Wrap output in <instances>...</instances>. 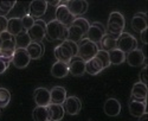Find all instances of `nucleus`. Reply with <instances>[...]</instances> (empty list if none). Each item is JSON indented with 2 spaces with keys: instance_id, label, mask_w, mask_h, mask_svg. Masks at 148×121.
<instances>
[{
  "instance_id": "e433bc0d",
  "label": "nucleus",
  "mask_w": 148,
  "mask_h": 121,
  "mask_svg": "<svg viewBox=\"0 0 148 121\" xmlns=\"http://www.w3.org/2000/svg\"><path fill=\"white\" fill-rule=\"evenodd\" d=\"M21 23H23V28H24V31H29L34 24V19L27 13L24 17H21Z\"/></svg>"
},
{
  "instance_id": "9b49d317",
  "label": "nucleus",
  "mask_w": 148,
  "mask_h": 121,
  "mask_svg": "<svg viewBox=\"0 0 148 121\" xmlns=\"http://www.w3.org/2000/svg\"><path fill=\"white\" fill-rule=\"evenodd\" d=\"M47 10V1L45 0H34V1L30 3L29 6V14L34 19V18H40L46 13Z\"/></svg>"
},
{
  "instance_id": "f257e3e1",
  "label": "nucleus",
  "mask_w": 148,
  "mask_h": 121,
  "mask_svg": "<svg viewBox=\"0 0 148 121\" xmlns=\"http://www.w3.org/2000/svg\"><path fill=\"white\" fill-rule=\"evenodd\" d=\"M45 37L50 42H56V41L64 42L68 39V28L64 26L63 24H60L59 21H57L56 19L51 20L46 24Z\"/></svg>"
},
{
  "instance_id": "c756f323",
  "label": "nucleus",
  "mask_w": 148,
  "mask_h": 121,
  "mask_svg": "<svg viewBox=\"0 0 148 121\" xmlns=\"http://www.w3.org/2000/svg\"><path fill=\"white\" fill-rule=\"evenodd\" d=\"M14 41H16V46L17 49H26V47L31 44V38L27 33V31H23L21 33L17 34L14 37Z\"/></svg>"
},
{
  "instance_id": "f8f14e48",
  "label": "nucleus",
  "mask_w": 148,
  "mask_h": 121,
  "mask_svg": "<svg viewBox=\"0 0 148 121\" xmlns=\"http://www.w3.org/2000/svg\"><path fill=\"white\" fill-rule=\"evenodd\" d=\"M68 67L69 74H71L72 76H82L85 74V62L79 56L72 57L68 63Z\"/></svg>"
},
{
  "instance_id": "f03ea898",
  "label": "nucleus",
  "mask_w": 148,
  "mask_h": 121,
  "mask_svg": "<svg viewBox=\"0 0 148 121\" xmlns=\"http://www.w3.org/2000/svg\"><path fill=\"white\" fill-rule=\"evenodd\" d=\"M125 26H126V19L123 17V14L120 13V12H112L108 18L106 31L109 34L119 37L125 30Z\"/></svg>"
},
{
  "instance_id": "a211bd4d",
  "label": "nucleus",
  "mask_w": 148,
  "mask_h": 121,
  "mask_svg": "<svg viewBox=\"0 0 148 121\" xmlns=\"http://www.w3.org/2000/svg\"><path fill=\"white\" fill-rule=\"evenodd\" d=\"M121 103L116 99H108L104 102L103 106V111L108 116H117L121 113Z\"/></svg>"
},
{
  "instance_id": "6ab92c4d",
  "label": "nucleus",
  "mask_w": 148,
  "mask_h": 121,
  "mask_svg": "<svg viewBox=\"0 0 148 121\" xmlns=\"http://www.w3.org/2000/svg\"><path fill=\"white\" fill-rule=\"evenodd\" d=\"M128 109L132 116L134 118H140L145 113H147V102H141V101H135L130 100L128 103Z\"/></svg>"
},
{
  "instance_id": "aec40b11",
  "label": "nucleus",
  "mask_w": 148,
  "mask_h": 121,
  "mask_svg": "<svg viewBox=\"0 0 148 121\" xmlns=\"http://www.w3.org/2000/svg\"><path fill=\"white\" fill-rule=\"evenodd\" d=\"M0 42H1V44H0V56L5 58H12L14 51L17 50L14 38L8 41H0Z\"/></svg>"
},
{
  "instance_id": "2f4dec72",
  "label": "nucleus",
  "mask_w": 148,
  "mask_h": 121,
  "mask_svg": "<svg viewBox=\"0 0 148 121\" xmlns=\"http://www.w3.org/2000/svg\"><path fill=\"white\" fill-rule=\"evenodd\" d=\"M16 4V1H0V17H6Z\"/></svg>"
},
{
  "instance_id": "a18cd8bd",
  "label": "nucleus",
  "mask_w": 148,
  "mask_h": 121,
  "mask_svg": "<svg viewBox=\"0 0 148 121\" xmlns=\"http://www.w3.org/2000/svg\"><path fill=\"white\" fill-rule=\"evenodd\" d=\"M0 44H1V42H0Z\"/></svg>"
},
{
  "instance_id": "58836bf2",
  "label": "nucleus",
  "mask_w": 148,
  "mask_h": 121,
  "mask_svg": "<svg viewBox=\"0 0 148 121\" xmlns=\"http://www.w3.org/2000/svg\"><path fill=\"white\" fill-rule=\"evenodd\" d=\"M139 78H140V82L146 84L147 86V65H145L142 68V70L140 71V74H139Z\"/></svg>"
},
{
  "instance_id": "4c0bfd02",
  "label": "nucleus",
  "mask_w": 148,
  "mask_h": 121,
  "mask_svg": "<svg viewBox=\"0 0 148 121\" xmlns=\"http://www.w3.org/2000/svg\"><path fill=\"white\" fill-rule=\"evenodd\" d=\"M11 63H12V58H5V57L0 56V75L4 74V72L8 69Z\"/></svg>"
},
{
  "instance_id": "4468645a",
  "label": "nucleus",
  "mask_w": 148,
  "mask_h": 121,
  "mask_svg": "<svg viewBox=\"0 0 148 121\" xmlns=\"http://www.w3.org/2000/svg\"><path fill=\"white\" fill-rule=\"evenodd\" d=\"M147 26H148V19H147L146 12H138V13H135L134 17L132 18L133 30L140 33L143 30H147Z\"/></svg>"
},
{
  "instance_id": "37998d69",
  "label": "nucleus",
  "mask_w": 148,
  "mask_h": 121,
  "mask_svg": "<svg viewBox=\"0 0 148 121\" xmlns=\"http://www.w3.org/2000/svg\"><path fill=\"white\" fill-rule=\"evenodd\" d=\"M139 119V121H147L148 120V114L147 113H145L143 115H141L140 118H138Z\"/></svg>"
},
{
  "instance_id": "cd10ccee",
  "label": "nucleus",
  "mask_w": 148,
  "mask_h": 121,
  "mask_svg": "<svg viewBox=\"0 0 148 121\" xmlns=\"http://www.w3.org/2000/svg\"><path fill=\"white\" fill-rule=\"evenodd\" d=\"M84 37H85L84 32L78 26L71 25V26L68 28V41H71L73 43H77L78 44Z\"/></svg>"
},
{
  "instance_id": "72a5a7b5",
  "label": "nucleus",
  "mask_w": 148,
  "mask_h": 121,
  "mask_svg": "<svg viewBox=\"0 0 148 121\" xmlns=\"http://www.w3.org/2000/svg\"><path fill=\"white\" fill-rule=\"evenodd\" d=\"M71 25L78 26V28L84 32V34H87V32H88V30H89V26H90V24H89V21L85 19V18L78 17V18H76L75 20H73V23L71 24Z\"/></svg>"
},
{
  "instance_id": "a878e982",
  "label": "nucleus",
  "mask_w": 148,
  "mask_h": 121,
  "mask_svg": "<svg viewBox=\"0 0 148 121\" xmlns=\"http://www.w3.org/2000/svg\"><path fill=\"white\" fill-rule=\"evenodd\" d=\"M116 39H117V37H115V36L106 33L103 36V38L101 39V42L98 43L101 45V47H102L101 50H104V51L109 52V51L116 49Z\"/></svg>"
},
{
  "instance_id": "7c9ffc66",
  "label": "nucleus",
  "mask_w": 148,
  "mask_h": 121,
  "mask_svg": "<svg viewBox=\"0 0 148 121\" xmlns=\"http://www.w3.org/2000/svg\"><path fill=\"white\" fill-rule=\"evenodd\" d=\"M32 118H33L34 121H49L47 108L37 106L33 109V112H32Z\"/></svg>"
},
{
  "instance_id": "5701e85b",
  "label": "nucleus",
  "mask_w": 148,
  "mask_h": 121,
  "mask_svg": "<svg viewBox=\"0 0 148 121\" xmlns=\"http://www.w3.org/2000/svg\"><path fill=\"white\" fill-rule=\"evenodd\" d=\"M103 70H104V68H103L102 63L100 62V59L96 57L85 62V72H88L90 75H98Z\"/></svg>"
},
{
  "instance_id": "b1692460",
  "label": "nucleus",
  "mask_w": 148,
  "mask_h": 121,
  "mask_svg": "<svg viewBox=\"0 0 148 121\" xmlns=\"http://www.w3.org/2000/svg\"><path fill=\"white\" fill-rule=\"evenodd\" d=\"M51 75L56 78H63L69 75V67L68 63L63 62H55L51 67Z\"/></svg>"
},
{
  "instance_id": "20e7f679",
  "label": "nucleus",
  "mask_w": 148,
  "mask_h": 121,
  "mask_svg": "<svg viewBox=\"0 0 148 121\" xmlns=\"http://www.w3.org/2000/svg\"><path fill=\"white\" fill-rule=\"evenodd\" d=\"M116 49L121 50L125 54H128L138 49V41L133 34L128 32H122L116 39Z\"/></svg>"
},
{
  "instance_id": "bb28decb",
  "label": "nucleus",
  "mask_w": 148,
  "mask_h": 121,
  "mask_svg": "<svg viewBox=\"0 0 148 121\" xmlns=\"http://www.w3.org/2000/svg\"><path fill=\"white\" fill-rule=\"evenodd\" d=\"M24 31L21 18H11L7 21V32H10L12 36H16L21 33Z\"/></svg>"
},
{
  "instance_id": "39448f33",
  "label": "nucleus",
  "mask_w": 148,
  "mask_h": 121,
  "mask_svg": "<svg viewBox=\"0 0 148 121\" xmlns=\"http://www.w3.org/2000/svg\"><path fill=\"white\" fill-rule=\"evenodd\" d=\"M55 16H56V20L59 21L60 24H63V25L66 26V28L71 26V24L73 23V20L76 19V17H73L69 12V10H68V7L65 5V1H60V4L56 8Z\"/></svg>"
},
{
  "instance_id": "c85d7f7f",
  "label": "nucleus",
  "mask_w": 148,
  "mask_h": 121,
  "mask_svg": "<svg viewBox=\"0 0 148 121\" xmlns=\"http://www.w3.org/2000/svg\"><path fill=\"white\" fill-rule=\"evenodd\" d=\"M109 60H110V65H120L123 62H126V54L122 52L119 49H114L112 51H109Z\"/></svg>"
},
{
  "instance_id": "1a4fd4ad",
  "label": "nucleus",
  "mask_w": 148,
  "mask_h": 121,
  "mask_svg": "<svg viewBox=\"0 0 148 121\" xmlns=\"http://www.w3.org/2000/svg\"><path fill=\"white\" fill-rule=\"evenodd\" d=\"M31 62L30 55L27 54L26 49H17L12 57V64L18 69L26 68Z\"/></svg>"
},
{
  "instance_id": "0eeeda50",
  "label": "nucleus",
  "mask_w": 148,
  "mask_h": 121,
  "mask_svg": "<svg viewBox=\"0 0 148 121\" xmlns=\"http://www.w3.org/2000/svg\"><path fill=\"white\" fill-rule=\"evenodd\" d=\"M29 36L32 42H42L45 37L46 33V23L42 19H37L34 20L33 26L27 31Z\"/></svg>"
},
{
  "instance_id": "473e14b6",
  "label": "nucleus",
  "mask_w": 148,
  "mask_h": 121,
  "mask_svg": "<svg viewBox=\"0 0 148 121\" xmlns=\"http://www.w3.org/2000/svg\"><path fill=\"white\" fill-rule=\"evenodd\" d=\"M11 101V93L6 88H0V108H5Z\"/></svg>"
},
{
  "instance_id": "423d86ee",
  "label": "nucleus",
  "mask_w": 148,
  "mask_h": 121,
  "mask_svg": "<svg viewBox=\"0 0 148 121\" xmlns=\"http://www.w3.org/2000/svg\"><path fill=\"white\" fill-rule=\"evenodd\" d=\"M106 33H107V31H106V28H104L103 24L98 23V21H95V23L90 24L89 30H88L87 34H85V38H88L92 43L98 44Z\"/></svg>"
},
{
  "instance_id": "4be33fe9",
  "label": "nucleus",
  "mask_w": 148,
  "mask_h": 121,
  "mask_svg": "<svg viewBox=\"0 0 148 121\" xmlns=\"http://www.w3.org/2000/svg\"><path fill=\"white\" fill-rule=\"evenodd\" d=\"M26 51L30 55L31 59H39L44 55V52H45V47H44L43 43L31 42V44L26 47Z\"/></svg>"
},
{
  "instance_id": "f704fd0d",
  "label": "nucleus",
  "mask_w": 148,
  "mask_h": 121,
  "mask_svg": "<svg viewBox=\"0 0 148 121\" xmlns=\"http://www.w3.org/2000/svg\"><path fill=\"white\" fill-rule=\"evenodd\" d=\"M96 58H98L100 59V62L102 63V65H103V68L106 69V68H108L109 65H110V60H109V54L107 52V51H104V50H98L97 51V54H96V56H95Z\"/></svg>"
},
{
  "instance_id": "c03bdc74",
  "label": "nucleus",
  "mask_w": 148,
  "mask_h": 121,
  "mask_svg": "<svg viewBox=\"0 0 148 121\" xmlns=\"http://www.w3.org/2000/svg\"><path fill=\"white\" fill-rule=\"evenodd\" d=\"M60 1H47V5H52V6H58Z\"/></svg>"
},
{
  "instance_id": "9d476101",
  "label": "nucleus",
  "mask_w": 148,
  "mask_h": 121,
  "mask_svg": "<svg viewBox=\"0 0 148 121\" xmlns=\"http://www.w3.org/2000/svg\"><path fill=\"white\" fill-rule=\"evenodd\" d=\"M33 100H34L37 106H39V107H47L49 104L51 103L50 90L44 88V87L37 88L33 91Z\"/></svg>"
},
{
  "instance_id": "dca6fc26",
  "label": "nucleus",
  "mask_w": 148,
  "mask_h": 121,
  "mask_svg": "<svg viewBox=\"0 0 148 121\" xmlns=\"http://www.w3.org/2000/svg\"><path fill=\"white\" fill-rule=\"evenodd\" d=\"M146 56L142 50L140 49H135L128 54H126V62L130 67H140L145 63Z\"/></svg>"
},
{
  "instance_id": "2eb2a0df",
  "label": "nucleus",
  "mask_w": 148,
  "mask_h": 121,
  "mask_svg": "<svg viewBox=\"0 0 148 121\" xmlns=\"http://www.w3.org/2000/svg\"><path fill=\"white\" fill-rule=\"evenodd\" d=\"M147 93L148 88L146 84L138 82L135 83L132 88V94H130V100L135 101H141V102H147Z\"/></svg>"
},
{
  "instance_id": "79ce46f5",
  "label": "nucleus",
  "mask_w": 148,
  "mask_h": 121,
  "mask_svg": "<svg viewBox=\"0 0 148 121\" xmlns=\"http://www.w3.org/2000/svg\"><path fill=\"white\" fill-rule=\"evenodd\" d=\"M140 38H141V42L146 45L147 44V30H143L142 32H140Z\"/></svg>"
},
{
  "instance_id": "6e6552de",
  "label": "nucleus",
  "mask_w": 148,
  "mask_h": 121,
  "mask_svg": "<svg viewBox=\"0 0 148 121\" xmlns=\"http://www.w3.org/2000/svg\"><path fill=\"white\" fill-rule=\"evenodd\" d=\"M65 5L70 13L76 18L83 16L89 7L88 1H85V0H70V1H65Z\"/></svg>"
},
{
  "instance_id": "7ed1b4c3",
  "label": "nucleus",
  "mask_w": 148,
  "mask_h": 121,
  "mask_svg": "<svg viewBox=\"0 0 148 121\" xmlns=\"http://www.w3.org/2000/svg\"><path fill=\"white\" fill-rule=\"evenodd\" d=\"M100 50L98 49V44L92 43L91 41H89L88 38H83L79 43H78V54L77 56H79L84 62L94 58L97 54V51Z\"/></svg>"
},
{
  "instance_id": "c9c22d12",
  "label": "nucleus",
  "mask_w": 148,
  "mask_h": 121,
  "mask_svg": "<svg viewBox=\"0 0 148 121\" xmlns=\"http://www.w3.org/2000/svg\"><path fill=\"white\" fill-rule=\"evenodd\" d=\"M62 45L65 46L66 49L70 51V54L72 55V57L77 56V54H78V44H77V43H73V42L66 39V41H64V42H62Z\"/></svg>"
},
{
  "instance_id": "a19ab883",
  "label": "nucleus",
  "mask_w": 148,
  "mask_h": 121,
  "mask_svg": "<svg viewBox=\"0 0 148 121\" xmlns=\"http://www.w3.org/2000/svg\"><path fill=\"white\" fill-rule=\"evenodd\" d=\"M13 38H14V36H12L7 31H5V32H3L1 34H0V41H8V39H13Z\"/></svg>"
},
{
  "instance_id": "393cba45",
  "label": "nucleus",
  "mask_w": 148,
  "mask_h": 121,
  "mask_svg": "<svg viewBox=\"0 0 148 121\" xmlns=\"http://www.w3.org/2000/svg\"><path fill=\"white\" fill-rule=\"evenodd\" d=\"M53 54H55V57H56V59L58 60V62L69 63L70 59L72 58V55L70 54V51L66 49L65 46L62 45V44H60V45H57V46L55 47Z\"/></svg>"
},
{
  "instance_id": "412c9836",
  "label": "nucleus",
  "mask_w": 148,
  "mask_h": 121,
  "mask_svg": "<svg viewBox=\"0 0 148 121\" xmlns=\"http://www.w3.org/2000/svg\"><path fill=\"white\" fill-rule=\"evenodd\" d=\"M50 96H51V103H56V104H63L65 99L68 98L65 88L60 86L53 87L50 90Z\"/></svg>"
},
{
  "instance_id": "f3484780",
  "label": "nucleus",
  "mask_w": 148,
  "mask_h": 121,
  "mask_svg": "<svg viewBox=\"0 0 148 121\" xmlns=\"http://www.w3.org/2000/svg\"><path fill=\"white\" fill-rule=\"evenodd\" d=\"M46 108H47V114H49V121H60L64 118L65 111L63 108V104L50 103Z\"/></svg>"
},
{
  "instance_id": "ea45409f",
  "label": "nucleus",
  "mask_w": 148,
  "mask_h": 121,
  "mask_svg": "<svg viewBox=\"0 0 148 121\" xmlns=\"http://www.w3.org/2000/svg\"><path fill=\"white\" fill-rule=\"evenodd\" d=\"M7 21L8 19L6 17H0V34L7 31Z\"/></svg>"
},
{
  "instance_id": "ddd939ff",
  "label": "nucleus",
  "mask_w": 148,
  "mask_h": 121,
  "mask_svg": "<svg viewBox=\"0 0 148 121\" xmlns=\"http://www.w3.org/2000/svg\"><path fill=\"white\" fill-rule=\"evenodd\" d=\"M63 108L69 115H77L82 109V101L77 96H69L63 103Z\"/></svg>"
}]
</instances>
